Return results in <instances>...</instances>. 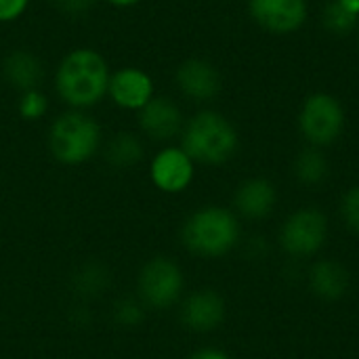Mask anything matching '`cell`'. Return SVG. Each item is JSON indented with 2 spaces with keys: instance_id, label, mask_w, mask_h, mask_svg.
<instances>
[{
  "instance_id": "obj_1",
  "label": "cell",
  "mask_w": 359,
  "mask_h": 359,
  "mask_svg": "<svg viewBox=\"0 0 359 359\" xmlns=\"http://www.w3.org/2000/svg\"><path fill=\"white\" fill-rule=\"evenodd\" d=\"M109 76L111 67L101 50L93 46H74L55 67V95L67 109L88 111L107 99Z\"/></svg>"
},
{
  "instance_id": "obj_2",
  "label": "cell",
  "mask_w": 359,
  "mask_h": 359,
  "mask_svg": "<svg viewBox=\"0 0 359 359\" xmlns=\"http://www.w3.org/2000/svg\"><path fill=\"white\" fill-rule=\"evenodd\" d=\"M181 147L196 164L223 166L240 147V135L233 122L217 109H200L185 120L181 130Z\"/></svg>"
},
{
  "instance_id": "obj_3",
  "label": "cell",
  "mask_w": 359,
  "mask_h": 359,
  "mask_svg": "<svg viewBox=\"0 0 359 359\" xmlns=\"http://www.w3.org/2000/svg\"><path fill=\"white\" fill-rule=\"evenodd\" d=\"M242 238V225L233 210L225 206H202L187 217L181 227L183 246L202 259L229 255Z\"/></svg>"
},
{
  "instance_id": "obj_4",
  "label": "cell",
  "mask_w": 359,
  "mask_h": 359,
  "mask_svg": "<svg viewBox=\"0 0 359 359\" xmlns=\"http://www.w3.org/2000/svg\"><path fill=\"white\" fill-rule=\"evenodd\" d=\"M46 143L59 164L82 166L103 149V128L88 111L65 109L48 124Z\"/></svg>"
},
{
  "instance_id": "obj_5",
  "label": "cell",
  "mask_w": 359,
  "mask_h": 359,
  "mask_svg": "<svg viewBox=\"0 0 359 359\" xmlns=\"http://www.w3.org/2000/svg\"><path fill=\"white\" fill-rule=\"evenodd\" d=\"M345 128V107L330 93L309 95L299 111V130L311 147L332 145Z\"/></svg>"
},
{
  "instance_id": "obj_6",
  "label": "cell",
  "mask_w": 359,
  "mask_h": 359,
  "mask_svg": "<svg viewBox=\"0 0 359 359\" xmlns=\"http://www.w3.org/2000/svg\"><path fill=\"white\" fill-rule=\"evenodd\" d=\"M328 217L320 208H299L280 227V246L292 259L316 257L328 242Z\"/></svg>"
},
{
  "instance_id": "obj_7",
  "label": "cell",
  "mask_w": 359,
  "mask_h": 359,
  "mask_svg": "<svg viewBox=\"0 0 359 359\" xmlns=\"http://www.w3.org/2000/svg\"><path fill=\"white\" fill-rule=\"evenodd\" d=\"M139 301L145 309H168L177 305L185 290L183 269L168 257H156L143 265L137 280Z\"/></svg>"
},
{
  "instance_id": "obj_8",
  "label": "cell",
  "mask_w": 359,
  "mask_h": 359,
  "mask_svg": "<svg viewBox=\"0 0 359 359\" xmlns=\"http://www.w3.org/2000/svg\"><path fill=\"white\" fill-rule=\"evenodd\" d=\"M156 97L154 76L139 65H122L111 69L107 99L122 111H141Z\"/></svg>"
},
{
  "instance_id": "obj_9",
  "label": "cell",
  "mask_w": 359,
  "mask_h": 359,
  "mask_svg": "<svg viewBox=\"0 0 359 359\" xmlns=\"http://www.w3.org/2000/svg\"><path fill=\"white\" fill-rule=\"evenodd\" d=\"M149 179L164 194H183L196 179V162L181 145H164L149 162Z\"/></svg>"
},
{
  "instance_id": "obj_10",
  "label": "cell",
  "mask_w": 359,
  "mask_h": 359,
  "mask_svg": "<svg viewBox=\"0 0 359 359\" xmlns=\"http://www.w3.org/2000/svg\"><path fill=\"white\" fill-rule=\"evenodd\" d=\"M252 21L265 32L288 36L307 21V0H246Z\"/></svg>"
},
{
  "instance_id": "obj_11",
  "label": "cell",
  "mask_w": 359,
  "mask_h": 359,
  "mask_svg": "<svg viewBox=\"0 0 359 359\" xmlns=\"http://www.w3.org/2000/svg\"><path fill=\"white\" fill-rule=\"evenodd\" d=\"M175 84L179 93L194 103H210L223 88V78L217 65L204 57H189L177 65Z\"/></svg>"
},
{
  "instance_id": "obj_12",
  "label": "cell",
  "mask_w": 359,
  "mask_h": 359,
  "mask_svg": "<svg viewBox=\"0 0 359 359\" xmlns=\"http://www.w3.org/2000/svg\"><path fill=\"white\" fill-rule=\"evenodd\" d=\"M137 124L147 139L166 143L181 137V130L185 126V116L175 99L156 95L141 111H137Z\"/></svg>"
},
{
  "instance_id": "obj_13",
  "label": "cell",
  "mask_w": 359,
  "mask_h": 359,
  "mask_svg": "<svg viewBox=\"0 0 359 359\" xmlns=\"http://www.w3.org/2000/svg\"><path fill=\"white\" fill-rule=\"evenodd\" d=\"M0 76L8 88L17 93H25L32 88H42L46 69L38 53L23 46H15L2 57Z\"/></svg>"
},
{
  "instance_id": "obj_14",
  "label": "cell",
  "mask_w": 359,
  "mask_h": 359,
  "mask_svg": "<svg viewBox=\"0 0 359 359\" xmlns=\"http://www.w3.org/2000/svg\"><path fill=\"white\" fill-rule=\"evenodd\" d=\"M227 316L223 297L217 290L204 288L189 294L181 305V322L194 332H212L217 330Z\"/></svg>"
},
{
  "instance_id": "obj_15",
  "label": "cell",
  "mask_w": 359,
  "mask_h": 359,
  "mask_svg": "<svg viewBox=\"0 0 359 359\" xmlns=\"http://www.w3.org/2000/svg\"><path fill=\"white\" fill-rule=\"evenodd\" d=\"M278 198V189L269 179L250 177L238 185L233 194V208L236 215L248 221H263L276 210Z\"/></svg>"
},
{
  "instance_id": "obj_16",
  "label": "cell",
  "mask_w": 359,
  "mask_h": 359,
  "mask_svg": "<svg viewBox=\"0 0 359 359\" xmlns=\"http://www.w3.org/2000/svg\"><path fill=\"white\" fill-rule=\"evenodd\" d=\"M307 280L311 292L322 301H339L349 290V271L332 259L316 261Z\"/></svg>"
},
{
  "instance_id": "obj_17",
  "label": "cell",
  "mask_w": 359,
  "mask_h": 359,
  "mask_svg": "<svg viewBox=\"0 0 359 359\" xmlns=\"http://www.w3.org/2000/svg\"><path fill=\"white\" fill-rule=\"evenodd\" d=\"M103 154H105V160L111 168L126 170V168L137 166L143 160L145 145H143L139 135H135L130 130H122L105 143Z\"/></svg>"
},
{
  "instance_id": "obj_18",
  "label": "cell",
  "mask_w": 359,
  "mask_h": 359,
  "mask_svg": "<svg viewBox=\"0 0 359 359\" xmlns=\"http://www.w3.org/2000/svg\"><path fill=\"white\" fill-rule=\"evenodd\" d=\"M292 172L297 181L305 187H318L330 177V162L320 147L307 145L299 151L292 164Z\"/></svg>"
},
{
  "instance_id": "obj_19",
  "label": "cell",
  "mask_w": 359,
  "mask_h": 359,
  "mask_svg": "<svg viewBox=\"0 0 359 359\" xmlns=\"http://www.w3.org/2000/svg\"><path fill=\"white\" fill-rule=\"evenodd\" d=\"M359 15L345 8L339 0H330L322 8V25L332 36H347L358 29Z\"/></svg>"
},
{
  "instance_id": "obj_20",
  "label": "cell",
  "mask_w": 359,
  "mask_h": 359,
  "mask_svg": "<svg viewBox=\"0 0 359 359\" xmlns=\"http://www.w3.org/2000/svg\"><path fill=\"white\" fill-rule=\"evenodd\" d=\"M107 284H109V276H107L105 267L95 265V263L84 265L74 276V290L84 299H95V297L103 294Z\"/></svg>"
},
{
  "instance_id": "obj_21",
  "label": "cell",
  "mask_w": 359,
  "mask_h": 359,
  "mask_svg": "<svg viewBox=\"0 0 359 359\" xmlns=\"http://www.w3.org/2000/svg\"><path fill=\"white\" fill-rule=\"evenodd\" d=\"M50 109V99L42 88H32L25 93H19L17 97V114L25 122H38L42 120Z\"/></svg>"
},
{
  "instance_id": "obj_22",
  "label": "cell",
  "mask_w": 359,
  "mask_h": 359,
  "mask_svg": "<svg viewBox=\"0 0 359 359\" xmlns=\"http://www.w3.org/2000/svg\"><path fill=\"white\" fill-rule=\"evenodd\" d=\"M145 318V305L141 301L135 299H122L114 305V320L116 324L130 328V326H139Z\"/></svg>"
},
{
  "instance_id": "obj_23",
  "label": "cell",
  "mask_w": 359,
  "mask_h": 359,
  "mask_svg": "<svg viewBox=\"0 0 359 359\" xmlns=\"http://www.w3.org/2000/svg\"><path fill=\"white\" fill-rule=\"evenodd\" d=\"M341 219L349 231L359 236V185H353L345 191L341 200Z\"/></svg>"
},
{
  "instance_id": "obj_24",
  "label": "cell",
  "mask_w": 359,
  "mask_h": 359,
  "mask_svg": "<svg viewBox=\"0 0 359 359\" xmlns=\"http://www.w3.org/2000/svg\"><path fill=\"white\" fill-rule=\"evenodd\" d=\"M29 4L32 0H0V25H11L19 21L27 13Z\"/></svg>"
},
{
  "instance_id": "obj_25",
  "label": "cell",
  "mask_w": 359,
  "mask_h": 359,
  "mask_svg": "<svg viewBox=\"0 0 359 359\" xmlns=\"http://www.w3.org/2000/svg\"><path fill=\"white\" fill-rule=\"evenodd\" d=\"M55 4L61 15H65L69 19H82V17L90 15L97 0H55Z\"/></svg>"
},
{
  "instance_id": "obj_26",
  "label": "cell",
  "mask_w": 359,
  "mask_h": 359,
  "mask_svg": "<svg viewBox=\"0 0 359 359\" xmlns=\"http://www.w3.org/2000/svg\"><path fill=\"white\" fill-rule=\"evenodd\" d=\"M189 359H231L225 351H219V349H200L196 351Z\"/></svg>"
},
{
  "instance_id": "obj_27",
  "label": "cell",
  "mask_w": 359,
  "mask_h": 359,
  "mask_svg": "<svg viewBox=\"0 0 359 359\" xmlns=\"http://www.w3.org/2000/svg\"><path fill=\"white\" fill-rule=\"evenodd\" d=\"M103 2L114 6V8H133V6L141 4L143 0H103Z\"/></svg>"
},
{
  "instance_id": "obj_28",
  "label": "cell",
  "mask_w": 359,
  "mask_h": 359,
  "mask_svg": "<svg viewBox=\"0 0 359 359\" xmlns=\"http://www.w3.org/2000/svg\"><path fill=\"white\" fill-rule=\"evenodd\" d=\"M345 8H349L351 13H355L359 15V0H339Z\"/></svg>"
},
{
  "instance_id": "obj_29",
  "label": "cell",
  "mask_w": 359,
  "mask_h": 359,
  "mask_svg": "<svg viewBox=\"0 0 359 359\" xmlns=\"http://www.w3.org/2000/svg\"><path fill=\"white\" fill-rule=\"evenodd\" d=\"M358 44H359V40H358Z\"/></svg>"
}]
</instances>
